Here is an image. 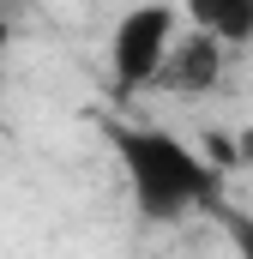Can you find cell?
Instances as JSON below:
<instances>
[{"instance_id":"6da1fadb","label":"cell","mask_w":253,"mask_h":259,"mask_svg":"<svg viewBox=\"0 0 253 259\" xmlns=\"http://www.w3.org/2000/svg\"><path fill=\"white\" fill-rule=\"evenodd\" d=\"M109 145H115V163H121V181L133 193V211L145 223H175L187 217L199 205L217 199V181L223 169L187 145L175 139L169 127H126V121H109Z\"/></svg>"},{"instance_id":"7a4b0ae2","label":"cell","mask_w":253,"mask_h":259,"mask_svg":"<svg viewBox=\"0 0 253 259\" xmlns=\"http://www.w3.org/2000/svg\"><path fill=\"white\" fill-rule=\"evenodd\" d=\"M181 6L175 0H139V6H126L121 18H115V30H109V84H115V97H139V91H157V72L169 61V49H175V36H181Z\"/></svg>"},{"instance_id":"3957f363","label":"cell","mask_w":253,"mask_h":259,"mask_svg":"<svg viewBox=\"0 0 253 259\" xmlns=\"http://www.w3.org/2000/svg\"><path fill=\"white\" fill-rule=\"evenodd\" d=\"M223 42L217 36H205V30H181L175 36V49H169V61L157 72V91H169V97H205V91H217L223 84Z\"/></svg>"},{"instance_id":"277c9868","label":"cell","mask_w":253,"mask_h":259,"mask_svg":"<svg viewBox=\"0 0 253 259\" xmlns=\"http://www.w3.org/2000/svg\"><path fill=\"white\" fill-rule=\"evenodd\" d=\"M187 30L217 36L223 49H247L253 42V0H181Z\"/></svg>"},{"instance_id":"5b68a950","label":"cell","mask_w":253,"mask_h":259,"mask_svg":"<svg viewBox=\"0 0 253 259\" xmlns=\"http://www.w3.org/2000/svg\"><path fill=\"white\" fill-rule=\"evenodd\" d=\"M223 223H229V241H235V253H241V259H253V217H241V211H229Z\"/></svg>"},{"instance_id":"8992f818","label":"cell","mask_w":253,"mask_h":259,"mask_svg":"<svg viewBox=\"0 0 253 259\" xmlns=\"http://www.w3.org/2000/svg\"><path fill=\"white\" fill-rule=\"evenodd\" d=\"M6 61H12V24L0 18V84H6Z\"/></svg>"}]
</instances>
